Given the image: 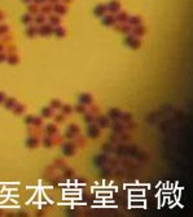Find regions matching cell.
I'll list each match as a JSON object with an SVG mask.
<instances>
[{"mask_svg":"<svg viewBox=\"0 0 193 217\" xmlns=\"http://www.w3.org/2000/svg\"><path fill=\"white\" fill-rule=\"evenodd\" d=\"M3 51V44H0V52Z\"/></svg>","mask_w":193,"mask_h":217,"instance_id":"cell-26","label":"cell"},{"mask_svg":"<svg viewBox=\"0 0 193 217\" xmlns=\"http://www.w3.org/2000/svg\"><path fill=\"white\" fill-rule=\"evenodd\" d=\"M61 112L64 113V115H69V113H71V111H73V107L71 105H69V104H66V105H61Z\"/></svg>","mask_w":193,"mask_h":217,"instance_id":"cell-13","label":"cell"},{"mask_svg":"<svg viewBox=\"0 0 193 217\" xmlns=\"http://www.w3.org/2000/svg\"><path fill=\"white\" fill-rule=\"evenodd\" d=\"M33 120H34V117H33V116H27V117L25 118V122H26L27 125H33Z\"/></svg>","mask_w":193,"mask_h":217,"instance_id":"cell-20","label":"cell"},{"mask_svg":"<svg viewBox=\"0 0 193 217\" xmlns=\"http://www.w3.org/2000/svg\"><path fill=\"white\" fill-rule=\"evenodd\" d=\"M47 135H55L56 133H57V128H56V125H52V124H49V125L47 126Z\"/></svg>","mask_w":193,"mask_h":217,"instance_id":"cell-10","label":"cell"},{"mask_svg":"<svg viewBox=\"0 0 193 217\" xmlns=\"http://www.w3.org/2000/svg\"><path fill=\"white\" fill-rule=\"evenodd\" d=\"M119 117H122V122L123 124H125V122H130V121H131V115H128V113H122V112H121V116H119Z\"/></svg>","mask_w":193,"mask_h":217,"instance_id":"cell-15","label":"cell"},{"mask_svg":"<svg viewBox=\"0 0 193 217\" xmlns=\"http://www.w3.org/2000/svg\"><path fill=\"white\" fill-rule=\"evenodd\" d=\"M69 131H70L71 134H78L79 133V128L77 125H70V128H69Z\"/></svg>","mask_w":193,"mask_h":217,"instance_id":"cell-18","label":"cell"},{"mask_svg":"<svg viewBox=\"0 0 193 217\" xmlns=\"http://www.w3.org/2000/svg\"><path fill=\"white\" fill-rule=\"evenodd\" d=\"M119 116H121V111L119 109H110L109 118H112V120H118Z\"/></svg>","mask_w":193,"mask_h":217,"instance_id":"cell-9","label":"cell"},{"mask_svg":"<svg viewBox=\"0 0 193 217\" xmlns=\"http://www.w3.org/2000/svg\"><path fill=\"white\" fill-rule=\"evenodd\" d=\"M110 124V118L109 117H104V116H101V117H99V125L100 128H108Z\"/></svg>","mask_w":193,"mask_h":217,"instance_id":"cell-7","label":"cell"},{"mask_svg":"<svg viewBox=\"0 0 193 217\" xmlns=\"http://www.w3.org/2000/svg\"><path fill=\"white\" fill-rule=\"evenodd\" d=\"M56 121H57V122H62V121H64V116H61V115L56 116Z\"/></svg>","mask_w":193,"mask_h":217,"instance_id":"cell-23","label":"cell"},{"mask_svg":"<svg viewBox=\"0 0 193 217\" xmlns=\"http://www.w3.org/2000/svg\"><path fill=\"white\" fill-rule=\"evenodd\" d=\"M84 121H86L87 124H92V122L95 121L93 115H86V117H84Z\"/></svg>","mask_w":193,"mask_h":217,"instance_id":"cell-19","label":"cell"},{"mask_svg":"<svg viewBox=\"0 0 193 217\" xmlns=\"http://www.w3.org/2000/svg\"><path fill=\"white\" fill-rule=\"evenodd\" d=\"M7 61H8L9 64H12V65H14V64H17L20 61V59H18V56H17V55H11Z\"/></svg>","mask_w":193,"mask_h":217,"instance_id":"cell-14","label":"cell"},{"mask_svg":"<svg viewBox=\"0 0 193 217\" xmlns=\"http://www.w3.org/2000/svg\"><path fill=\"white\" fill-rule=\"evenodd\" d=\"M26 146L29 147V148H35V147L39 146V141H38L37 138H29L26 142Z\"/></svg>","mask_w":193,"mask_h":217,"instance_id":"cell-8","label":"cell"},{"mask_svg":"<svg viewBox=\"0 0 193 217\" xmlns=\"http://www.w3.org/2000/svg\"><path fill=\"white\" fill-rule=\"evenodd\" d=\"M53 116V109L51 107H45L42 109V117L43 118H51Z\"/></svg>","mask_w":193,"mask_h":217,"instance_id":"cell-6","label":"cell"},{"mask_svg":"<svg viewBox=\"0 0 193 217\" xmlns=\"http://www.w3.org/2000/svg\"><path fill=\"white\" fill-rule=\"evenodd\" d=\"M130 44H131V47L135 48V50H136V48L140 47V42H139V40H133V42H132V43H130Z\"/></svg>","mask_w":193,"mask_h":217,"instance_id":"cell-21","label":"cell"},{"mask_svg":"<svg viewBox=\"0 0 193 217\" xmlns=\"http://www.w3.org/2000/svg\"><path fill=\"white\" fill-rule=\"evenodd\" d=\"M4 100H5V94H4L3 91H0V104H1Z\"/></svg>","mask_w":193,"mask_h":217,"instance_id":"cell-22","label":"cell"},{"mask_svg":"<svg viewBox=\"0 0 193 217\" xmlns=\"http://www.w3.org/2000/svg\"><path fill=\"white\" fill-rule=\"evenodd\" d=\"M33 125H35V126H42V125H43L42 117H34V120H33Z\"/></svg>","mask_w":193,"mask_h":217,"instance_id":"cell-17","label":"cell"},{"mask_svg":"<svg viewBox=\"0 0 193 217\" xmlns=\"http://www.w3.org/2000/svg\"><path fill=\"white\" fill-rule=\"evenodd\" d=\"M57 34H58V35H64V30H58Z\"/></svg>","mask_w":193,"mask_h":217,"instance_id":"cell-25","label":"cell"},{"mask_svg":"<svg viewBox=\"0 0 193 217\" xmlns=\"http://www.w3.org/2000/svg\"><path fill=\"white\" fill-rule=\"evenodd\" d=\"M4 105H5V108L7 109H12V108L16 105V99L14 98H5V100H4Z\"/></svg>","mask_w":193,"mask_h":217,"instance_id":"cell-4","label":"cell"},{"mask_svg":"<svg viewBox=\"0 0 193 217\" xmlns=\"http://www.w3.org/2000/svg\"><path fill=\"white\" fill-rule=\"evenodd\" d=\"M12 111H13V113L16 116H20V115H22V113L25 112V105L24 104H17V103H16V105L12 108Z\"/></svg>","mask_w":193,"mask_h":217,"instance_id":"cell-5","label":"cell"},{"mask_svg":"<svg viewBox=\"0 0 193 217\" xmlns=\"http://www.w3.org/2000/svg\"><path fill=\"white\" fill-rule=\"evenodd\" d=\"M92 96L89 94H82L81 96H79V103L81 104H83V105H88V104H91L92 103Z\"/></svg>","mask_w":193,"mask_h":217,"instance_id":"cell-2","label":"cell"},{"mask_svg":"<svg viewBox=\"0 0 193 217\" xmlns=\"http://www.w3.org/2000/svg\"><path fill=\"white\" fill-rule=\"evenodd\" d=\"M61 102L60 100H57V99H53V100H51V103H49V107L52 108V109H60L61 108Z\"/></svg>","mask_w":193,"mask_h":217,"instance_id":"cell-11","label":"cell"},{"mask_svg":"<svg viewBox=\"0 0 193 217\" xmlns=\"http://www.w3.org/2000/svg\"><path fill=\"white\" fill-rule=\"evenodd\" d=\"M3 61H5V55H4V53H0V63H3Z\"/></svg>","mask_w":193,"mask_h":217,"instance_id":"cell-24","label":"cell"},{"mask_svg":"<svg viewBox=\"0 0 193 217\" xmlns=\"http://www.w3.org/2000/svg\"><path fill=\"white\" fill-rule=\"evenodd\" d=\"M62 152L66 156H71L75 152V147H74V144L71 142H66V143L62 144Z\"/></svg>","mask_w":193,"mask_h":217,"instance_id":"cell-1","label":"cell"},{"mask_svg":"<svg viewBox=\"0 0 193 217\" xmlns=\"http://www.w3.org/2000/svg\"><path fill=\"white\" fill-rule=\"evenodd\" d=\"M74 109H75V112H78V113H86V107H84L83 104H81V103H79L78 105H75Z\"/></svg>","mask_w":193,"mask_h":217,"instance_id":"cell-16","label":"cell"},{"mask_svg":"<svg viewBox=\"0 0 193 217\" xmlns=\"http://www.w3.org/2000/svg\"><path fill=\"white\" fill-rule=\"evenodd\" d=\"M88 135L91 136V138H97V136L100 135V129L97 128L96 125H91L88 128Z\"/></svg>","mask_w":193,"mask_h":217,"instance_id":"cell-3","label":"cell"},{"mask_svg":"<svg viewBox=\"0 0 193 217\" xmlns=\"http://www.w3.org/2000/svg\"><path fill=\"white\" fill-rule=\"evenodd\" d=\"M42 144H43L44 147H52V144H53V139H52V136H51V135L45 136V138L43 139Z\"/></svg>","mask_w":193,"mask_h":217,"instance_id":"cell-12","label":"cell"}]
</instances>
